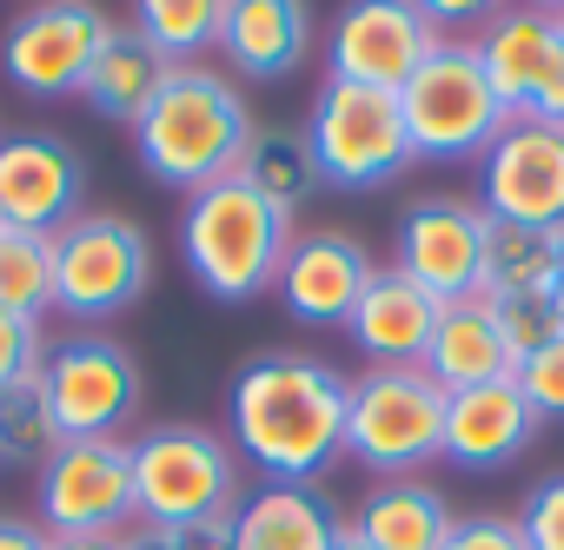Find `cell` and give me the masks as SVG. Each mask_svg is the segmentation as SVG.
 Masks as SVG:
<instances>
[{
    "mask_svg": "<svg viewBox=\"0 0 564 550\" xmlns=\"http://www.w3.org/2000/svg\"><path fill=\"white\" fill-rule=\"evenodd\" d=\"M352 385L306 352H259L226 398L232 444L265 484H313L346 458Z\"/></svg>",
    "mask_w": 564,
    "mask_h": 550,
    "instance_id": "6da1fadb",
    "label": "cell"
},
{
    "mask_svg": "<svg viewBox=\"0 0 564 550\" xmlns=\"http://www.w3.org/2000/svg\"><path fill=\"white\" fill-rule=\"evenodd\" d=\"M246 146H252V113H246L239 87L193 61H180L166 74V87L153 94V107L133 120V153L147 166V179L180 186V193L232 179Z\"/></svg>",
    "mask_w": 564,
    "mask_h": 550,
    "instance_id": "7a4b0ae2",
    "label": "cell"
},
{
    "mask_svg": "<svg viewBox=\"0 0 564 550\" xmlns=\"http://www.w3.org/2000/svg\"><path fill=\"white\" fill-rule=\"evenodd\" d=\"M286 245H293V212H279L239 173L186 193L180 252L193 265L199 293H213L219 306H246V299L272 293L279 286V265H286Z\"/></svg>",
    "mask_w": 564,
    "mask_h": 550,
    "instance_id": "3957f363",
    "label": "cell"
},
{
    "mask_svg": "<svg viewBox=\"0 0 564 550\" xmlns=\"http://www.w3.org/2000/svg\"><path fill=\"white\" fill-rule=\"evenodd\" d=\"M239 510L232 444L199 425H153L133 438V517L147 530H193Z\"/></svg>",
    "mask_w": 564,
    "mask_h": 550,
    "instance_id": "277c9868",
    "label": "cell"
},
{
    "mask_svg": "<svg viewBox=\"0 0 564 550\" xmlns=\"http://www.w3.org/2000/svg\"><path fill=\"white\" fill-rule=\"evenodd\" d=\"M445 385L425 365L366 372L346 398V458L372 477H412L445 458Z\"/></svg>",
    "mask_w": 564,
    "mask_h": 550,
    "instance_id": "5b68a950",
    "label": "cell"
},
{
    "mask_svg": "<svg viewBox=\"0 0 564 550\" xmlns=\"http://www.w3.org/2000/svg\"><path fill=\"white\" fill-rule=\"evenodd\" d=\"M306 140H313L319 179L339 186V193H372V186L399 179L419 160L412 133H405V113H399V94L359 87V80H333V74H326V87L313 100Z\"/></svg>",
    "mask_w": 564,
    "mask_h": 550,
    "instance_id": "8992f818",
    "label": "cell"
},
{
    "mask_svg": "<svg viewBox=\"0 0 564 550\" xmlns=\"http://www.w3.org/2000/svg\"><path fill=\"white\" fill-rule=\"evenodd\" d=\"M399 113L419 160H478L505 133V100L491 94L471 41H438L432 61L399 87Z\"/></svg>",
    "mask_w": 564,
    "mask_h": 550,
    "instance_id": "52a82bcc",
    "label": "cell"
},
{
    "mask_svg": "<svg viewBox=\"0 0 564 550\" xmlns=\"http://www.w3.org/2000/svg\"><path fill=\"white\" fill-rule=\"evenodd\" d=\"M153 279V245L120 212H80L54 232V312L113 319Z\"/></svg>",
    "mask_w": 564,
    "mask_h": 550,
    "instance_id": "ba28073f",
    "label": "cell"
},
{
    "mask_svg": "<svg viewBox=\"0 0 564 550\" xmlns=\"http://www.w3.org/2000/svg\"><path fill=\"white\" fill-rule=\"evenodd\" d=\"M107 41H113V21L94 0H34L0 34V67L34 100H67L87 87Z\"/></svg>",
    "mask_w": 564,
    "mask_h": 550,
    "instance_id": "9c48e42d",
    "label": "cell"
},
{
    "mask_svg": "<svg viewBox=\"0 0 564 550\" xmlns=\"http://www.w3.org/2000/svg\"><path fill=\"white\" fill-rule=\"evenodd\" d=\"M41 392L61 438H120V425L140 411V365L120 339L74 332L41 359Z\"/></svg>",
    "mask_w": 564,
    "mask_h": 550,
    "instance_id": "30bf717a",
    "label": "cell"
},
{
    "mask_svg": "<svg viewBox=\"0 0 564 550\" xmlns=\"http://www.w3.org/2000/svg\"><path fill=\"white\" fill-rule=\"evenodd\" d=\"M41 530L94 537L133 517V444L127 438H61L41 464Z\"/></svg>",
    "mask_w": 564,
    "mask_h": 550,
    "instance_id": "8fae6325",
    "label": "cell"
},
{
    "mask_svg": "<svg viewBox=\"0 0 564 550\" xmlns=\"http://www.w3.org/2000/svg\"><path fill=\"white\" fill-rule=\"evenodd\" d=\"M491 94L505 100L511 120H544L564 127V34L557 14L544 8H505L478 41H471Z\"/></svg>",
    "mask_w": 564,
    "mask_h": 550,
    "instance_id": "7c38bea8",
    "label": "cell"
},
{
    "mask_svg": "<svg viewBox=\"0 0 564 550\" xmlns=\"http://www.w3.org/2000/svg\"><path fill=\"white\" fill-rule=\"evenodd\" d=\"M438 47V28L419 14V0H346L326 61L333 80H359V87H386L399 94Z\"/></svg>",
    "mask_w": 564,
    "mask_h": 550,
    "instance_id": "4fadbf2b",
    "label": "cell"
},
{
    "mask_svg": "<svg viewBox=\"0 0 564 550\" xmlns=\"http://www.w3.org/2000/svg\"><path fill=\"white\" fill-rule=\"evenodd\" d=\"M478 199L491 219L564 226V127L505 120V133L478 153Z\"/></svg>",
    "mask_w": 564,
    "mask_h": 550,
    "instance_id": "5bb4252c",
    "label": "cell"
},
{
    "mask_svg": "<svg viewBox=\"0 0 564 550\" xmlns=\"http://www.w3.org/2000/svg\"><path fill=\"white\" fill-rule=\"evenodd\" d=\"M399 272L419 279L438 306L478 299V286H485V206L419 199L399 219Z\"/></svg>",
    "mask_w": 564,
    "mask_h": 550,
    "instance_id": "9a60e30c",
    "label": "cell"
},
{
    "mask_svg": "<svg viewBox=\"0 0 564 550\" xmlns=\"http://www.w3.org/2000/svg\"><path fill=\"white\" fill-rule=\"evenodd\" d=\"M87 166L61 133H0V219L14 232H61L80 219Z\"/></svg>",
    "mask_w": 564,
    "mask_h": 550,
    "instance_id": "2e32d148",
    "label": "cell"
},
{
    "mask_svg": "<svg viewBox=\"0 0 564 550\" xmlns=\"http://www.w3.org/2000/svg\"><path fill=\"white\" fill-rule=\"evenodd\" d=\"M366 279H372L366 245L352 232H339V226H319V232H300L286 245V265H279L272 293L286 299V312L306 319V326H346L359 293H366Z\"/></svg>",
    "mask_w": 564,
    "mask_h": 550,
    "instance_id": "e0dca14e",
    "label": "cell"
},
{
    "mask_svg": "<svg viewBox=\"0 0 564 550\" xmlns=\"http://www.w3.org/2000/svg\"><path fill=\"white\" fill-rule=\"evenodd\" d=\"M438 312H445V306H438L419 279H405L399 265H372V279H366V293H359L346 332H352V345H359L379 372H399V365H425V345H432Z\"/></svg>",
    "mask_w": 564,
    "mask_h": 550,
    "instance_id": "ac0fdd59",
    "label": "cell"
},
{
    "mask_svg": "<svg viewBox=\"0 0 564 550\" xmlns=\"http://www.w3.org/2000/svg\"><path fill=\"white\" fill-rule=\"evenodd\" d=\"M538 411L531 398L518 392V378H491V385H471V392H452L445 398V458L465 464V471H498L511 458H524V444L538 438Z\"/></svg>",
    "mask_w": 564,
    "mask_h": 550,
    "instance_id": "d6986e66",
    "label": "cell"
},
{
    "mask_svg": "<svg viewBox=\"0 0 564 550\" xmlns=\"http://www.w3.org/2000/svg\"><path fill=\"white\" fill-rule=\"evenodd\" d=\"M346 524L313 484H259L232 510V550H339Z\"/></svg>",
    "mask_w": 564,
    "mask_h": 550,
    "instance_id": "ffe728a7",
    "label": "cell"
},
{
    "mask_svg": "<svg viewBox=\"0 0 564 550\" xmlns=\"http://www.w3.org/2000/svg\"><path fill=\"white\" fill-rule=\"evenodd\" d=\"M313 47V14L306 0H226L219 54L252 74V80H286Z\"/></svg>",
    "mask_w": 564,
    "mask_h": 550,
    "instance_id": "44dd1931",
    "label": "cell"
},
{
    "mask_svg": "<svg viewBox=\"0 0 564 550\" xmlns=\"http://www.w3.org/2000/svg\"><path fill=\"white\" fill-rule=\"evenodd\" d=\"M425 372L445 385V392H471V385H491V378H511V352L491 326V306L485 299H458L438 312L432 326V345H425Z\"/></svg>",
    "mask_w": 564,
    "mask_h": 550,
    "instance_id": "7402d4cb",
    "label": "cell"
},
{
    "mask_svg": "<svg viewBox=\"0 0 564 550\" xmlns=\"http://www.w3.org/2000/svg\"><path fill=\"white\" fill-rule=\"evenodd\" d=\"M346 530L366 537L372 550H438L452 537V504L425 477H386L366 491V504Z\"/></svg>",
    "mask_w": 564,
    "mask_h": 550,
    "instance_id": "603a6c76",
    "label": "cell"
},
{
    "mask_svg": "<svg viewBox=\"0 0 564 550\" xmlns=\"http://www.w3.org/2000/svg\"><path fill=\"white\" fill-rule=\"evenodd\" d=\"M166 74H173V61H166L153 41H140L133 28H113V41H107V54L94 61L80 100H87V113L133 127V120L153 107V94L166 87Z\"/></svg>",
    "mask_w": 564,
    "mask_h": 550,
    "instance_id": "cb8c5ba5",
    "label": "cell"
},
{
    "mask_svg": "<svg viewBox=\"0 0 564 550\" xmlns=\"http://www.w3.org/2000/svg\"><path fill=\"white\" fill-rule=\"evenodd\" d=\"M564 252V226H518L485 212V286L478 299H544Z\"/></svg>",
    "mask_w": 564,
    "mask_h": 550,
    "instance_id": "d4e9b609",
    "label": "cell"
},
{
    "mask_svg": "<svg viewBox=\"0 0 564 550\" xmlns=\"http://www.w3.org/2000/svg\"><path fill=\"white\" fill-rule=\"evenodd\" d=\"M239 179L246 186H259L279 212H300L326 179H319V160H313V140L306 133H293V127H252V146H246V160H239Z\"/></svg>",
    "mask_w": 564,
    "mask_h": 550,
    "instance_id": "484cf974",
    "label": "cell"
},
{
    "mask_svg": "<svg viewBox=\"0 0 564 550\" xmlns=\"http://www.w3.org/2000/svg\"><path fill=\"white\" fill-rule=\"evenodd\" d=\"M219 28H226V0H133V34L153 41L173 67L180 54L219 47Z\"/></svg>",
    "mask_w": 564,
    "mask_h": 550,
    "instance_id": "4316f807",
    "label": "cell"
},
{
    "mask_svg": "<svg viewBox=\"0 0 564 550\" xmlns=\"http://www.w3.org/2000/svg\"><path fill=\"white\" fill-rule=\"evenodd\" d=\"M0 312L41 319L54 312V239L47 232H0Z\"/></svg>",
    "mask_w": 564,
    "mask_h": 550,
    "instance_id": "83f0119b",
    "label": "cell"
},
{
    "mask_svg": "<svg viewBox=\"0 0 564 550\" xmlns=\"http://www.w3.org/2000/svg\"><path fill=\"white\" fill-rule=\"evenodd\" d=\"M54 444H61V431H54V405L41 392V372L0 392V464H34L41 471L54 458Z\"/></svg>",
    "mask_w": 564,
    "mask_h": 550,
    "instance_id": "f1b7e54d",
    "label": "cell"
},
{
    "mask_svg": "<svg viewBox=\"0 0 564 550\" xmlns=\"http://www.w3.org/2000/svg\"><path fill=\"white\" fill-rule=\"evenodd\" d=\"M491 306V326H498V339H505V352H511V365L518 359H531L544 339H557L564 326L551 319V306L544 299H485Z\"/></svg>",
    "mask_w": 564,
    "mask_h": 550,
    "instance_id": "f546056e",
    "label": "cell"
},
{
    "mask_svg": "<svg viewBox=\"0 0 564 550\" xmlns=\"http://www.w3.org/2000/svg\"><path fill=\"white\" fill-rule=\"evenodd\" d=\"M518 392L531 398V411L538 418H564V332L557 339H544L531 359H518Z\"/></svg>",
    "mask_w": 564,
    "mask_h": 550,
    "instance_id": "4dcf8cb0",
    "label": "cell"
},
{
    "mask_svg": "<svg viewBox=\"0 0 564 550\" xmlns=\"http://www.w3.org/2000/svg\"><path fill=\"white\" fill-rule=\"evenodd\" d=\"M47 359V339H41V319H21V312H0V392L34 378Z\"/></svg>",
    "mask_w": 564,
    "mask_h": 550,
    "instance_id": "1f68e13d",
    "label": "cell"
},
{
    "mask_svg": "<svg viewBox=\"0 0 564 550\" xmlns=\"http://www.w3.org/2000/svg\"><path fill=\"white\" fill-rule=\"evenodd\" d=\"M518 530H524L531 550H564V477H544V484L524 497Z\"/></svg>",
    "mask_w": 564,
    "mask_h": 550,
    "instance_id": "d6a6232c",
    "label": "cell"
},
{
    "mask_svg": "<svg viewBox=\"0 0 564 550\" xmlns=\"http://www.w3.org/2000/svg\"><path fill=\"white\" fill-rule=\"evenodd\" d=\"M438 550H531L518 517H452V537Z\"/></svg>",
    "mask_w": 564,
    "mask_h": 550,
    "instance_id": "836d02e7",
    "label": "cell"
},
{
    "mask_svg": "<svg viewBox=\"0 0 564 550\" xmlns=\"http://www.w3.org/2000/svg\"><path fill=\"white\" fill-rule=\"evenodd\" d=\"M505 8H511V0H419V14H425L432 28H458V34H465V28L485 34Z\"/></svg>",
    "mask_w": 564,
    "mask_h": 550,
    "instance_id": "e575fe53",
    "label": "cell"
},
{
    "mask_svg": "<svg viewBox=\"0 0 564 550\" xmlns=\"http://www.w3.org/2000/svg\"><path fill=\"white\" fill-rule=\"evenodd\" d=\"M0 550H54V537L28 517H0Z\"/></svg>",
    "mask_w": 564,
    "mask_h": 550,
    "instance_id": "d590c367",
    "label": "cell"
},
{
    "mask_svg": "<svg viewBox=\"0 0 564 550\" xmlns=\"http://www.w3.org/2000/svg\"><path fill=\"white\" fill-rule=\"evenodd\" d=\"M54 550H127L120 530H94V537H54Z\"/></svg>",
    "mask_w": 564,
    "mask_h": 550,
    "instance_id": "8d00e7d4",
    "label": "cell"
},
{
    "mask_svg": "<svg viewBox=\"0 0 564 550\" xmlns=\"http://www.w3.org/2000/svg\"><path fill=\"white\" fill-rule=\"evenodd\" d=\"M127 550H186V543H180V530H133Z\"/></svg>",
    "mask_w": 564,
    "mask_h": 550,
    "instance_id": "74e56055",
    "label": "cell"
},
{
    "mask_svg": "<svg viewBox=\"0 0 564 550\" xmlns=\"http://www.w3.org/2000/svg\"><path fill=\"white\" fill-rule=\"evenodd\" d=\"M544 306H551V319L564 326V252H557V272H551V293H544Z\"/></svg>",
    "mask_w": 564,
    "mask_h": 550,
    "instance_id": "f35d334b",
    "label": "cell"
},
{
    "mask_svg": "<svg viewBox=\"0 0 564 550\" xmlns=\"http://www.w3.org/2000/svg\"><path fill=\"white\" fill-rule=\"evenodd\" d=\"M339 550H372V543H366V537H352V530H346V537H339Z\"/></svg>",
    "mask_w": 564,
    "mask_h": 550,
    "instance_id": "ab89813d",
    "label": "cell"
},
{
    "mask_svg": "<svg viewBox=\"0 0 564 550\" xmlns=\"http://www.w3.org/2000/svg\"><path fill=\"white\" fill-rule=\"evenodd\" d=\"M524 8H544V14H564V0H524Z\"/></svg>",
    "mask_w": 564,
    "mask_h": 550,
    "instance_id": "60d3db41",
    "label": "cell"
},
{
    "mask_svg": "<svg viewBox=\"0 0 564 550\" xmlns=\"http://www.w3.org/2000/svg\"><path fill=\"white\" fill-rule=\"evenodd\" d=\"M557 34H564V14H557Z\"/></svg>",
    "mask_w": 564,
    "mask_h": 550,
    "instance_id": "b9f144b4",
    "label": "cell"
},
{
    "mask_svg": "<svg viewBox=\"0 0 564 550\" xmlns=\"http://www.w3.org/2000/svg\"><path fill=\"white\" fill-rule=\"evenodd\" d=\"M0 232H8V219H0Z\"/></svg>",
    "mask_w": 564,
    "mask_h": 550,
    "instance_id": "7bdbcfd3",
    "label": "cell"
}]
</instances>
